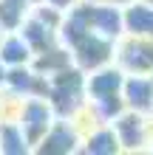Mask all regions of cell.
Masks as SVG:
<instances>
[{
  "mask_svg": "<svg viewBox=\"0 0 153 155\" xmlns=\"http://www.w3.org/2000/svg\"><path fill=\"white\" fill-rule=\"evenodd\" d=\"M79 150H82V135L68 118H57L34 147L37 155H74Z\"/></svg>",
  "mask_w": 153,
  "mask_h": 155,
  "instance_id": "cell-7",
  "label": "cell"
},
{
  "mask_svg": "<svg viewBox=\"0 0 153 155\" xmlns=\"http://www.w3.org/2000/svg\"><path fill=\"white\" fill-rule=\"evenodd\" d=\"M3 87L14 90V93H20V96H46L48 76H40L31 65H14V68H9Z\"/></svg>",
  "mask_w": 153,
  "mask_h": 155,
  "instance_id": "cell-10",
  "label": "cell"
},
{
  "mask_svg": "<svg viewBox=\"0 0 153 155\" xmlns=\"http://www.w3.org/2000/svg\"><path fill=\"white\" fill-rule=\"evenodd\" d=\"M54 121H57V113H54V107L48 104L46 96H26V99H23L17 124L23 127L26 138H29V144H31V152H34L37 141L48 133V127H51Z\"/></svg>",
  "mask_w": 153,
  "mask_h": 155,
  "instance_id": "cell-6",
  "label": "cell"
},
{
  "mask_svg": "<svg viewBox=\"0 0 153 155\" xmlns=\"http://www.w3.org/2000/svg\"><path fill=\"white\" fill-rule=\"evenodd\" d=\"M37 3H46V0H31V6H37Z\"/></svg>",
  "mask_w": 153,
  "mask_h": 155,
  "instance_id": "cell-23",
  "label": "cell"
},
{
  "mask_svg": "<svg viewBox=\"0 0 153 155\" xmlns=\"http://www.w3.org/2000/svg\"><path fill=\"white\" fill-rule=\"evenodd\" d=\"M122 99L128 110L153 116V76L150 74H125Z\"/></svg>",
  "mask_w": 153,
  "mask_h": 155,
  "instance_id": "cell-9",
  "label": "cell"
},
{
  "mask_svg": "<svg viewBox=\"0 0 153 155\" xmlns=\"http://www.w3.org/2000/svg\"><path fill=\"white\" fill-rule=\"evenodd\" d=\"M57 34H60V42L71 51L74 65L79 71H85V74L108 65V62H113V42L116 40H108L102 34H96V31H88L68 12H65V20H62Z\"/></svg>",
  "mask_w": 153,
  "mask_h": 155,
  "instance_id": "cell-1",
  "label": "cell"
},
{
  "mask_svg": "<svg viewBox=\"0 0 153 155\" xmlns=\"http://www.w3.org/2000/svg\"><path fill=\"white\" fill-rule=\"evenodd\" d=\"M48 104L54 107L57 118H71L85 99V71H79L77 65H68L65 71L48 76V90H46Z\"/></svg>",
  "mask_w": 153,
  "mask_h": 155,
  "instance_id": "cell-2",
  "label": "cell"
},
{
  "mask_svg": "<svg viewBox=\"0 0 153 155\" xmlns=\"http://www.w3.org/2000/svg\"><path fill=\"white\" fill-rule=\"evenodd\" d=\"M88 3H108V6H119V8H125L130 0H88Z\"/></svg>",
  "mask_w": 153,
  "mask_h": 155,
  "instance_id": "cell-21",
  "label": "cell"
},
{
  "mask_svg": "<svg viewBox=\"0 0 153 155\" xmlns=\"http://www.w3.org/2000/svg\"><path fill=\"white\" fill-rule=\"evenodd\" d=\"M17 31L23 34V40L31 45L34 54H40V51H46V48H51V45L60 42V34L54 31V28H48L46 23H40L37 17H31V14L23 20V25H20Z\"/></svg>",
  "mask_w": 153,
  "mask_h": 155,
  "instance_id": "cell-15",
  "label": "cell"
},
{
  "mask_svg": "<svg viewBox=\"0 0 153 155\" xmlns=\"http://www.w3.org/2000/svg\"><path fill=\"white\" fill-rule=\"evenodd\" d=\"M111 127L116 133L122 152H148L150 150V116L125 107L111 121Z\"/></svg>",
  "mask_w": 153,
  "mask_h": 155,
  "instance_id": "cell-5",
  "label": "cell"
},
{
  "mask_svg": "<svg viewBox=\"0 0 153 155\" xmlns=\"http://www.w3.org/2000/svg\"><path fill=\"white\" fill-rule=\"evenodd\" d=\"M23 99L26 96L14 93V90H9V87H0V121H17Z\"/></svg>",
  "mask_w": 153,
  "mask_h": 155,
  "instance_id": "cell-18",
  "label": "cell"
},
{
  "mask_svg": "<svg viewBox=\"0 0 153 155\" xmlns=\"http://www.w3.org/2000/svg\"><path fill=\"white\" fill-rule=\"evenodd\" d=\"M6 74H9V68L3 65V62H0V87H3V85H6Z\"/></svg>",
  "mask_w": 153,
  "mask_h": 155,
  "instance_id": "cell-22",
  "label": "cell"
},
{
  "mask_svg": "<svg viewBox=\"0 0 153 155\" xmlns=\"http://www.w3.org/2000/svg\"><path fill=\"white\" fill-rule=\"evenodd\" d=\"M68 14L74 17L79 25H85L88 31H96V34H102V37H108V40H119L122 34H125L122 8H119V6L79 0L74 8H68Z\"/></svg>",
  "mask_w": 153,
  "mask_h": 155,
  "instance_id": "cell-3",
  "label": "cell"
},
{
  "mask_svg": "<svg viewBox=\"0 0 153 155\" xmlns=\"http://www.w3.org/2000/svg\"><path fill=\"white\" fill-rule=\"evenodd\" d=\"M31 144L17 121H0V155H29Z\"/></svg>",
  "mask_w": 153,
  "mask_h": 155,
  "instance_id": "cell-16",
  "label": "cell"
},
{
  "mask_svg": "<svg viewBox=\"0 0 153 155\" xmlns=\"http://www.w3.org/2000/svg\"><path fill=\"white\" fill-rule=\"evenodd\" d=\"M122 23H125V34H136V37L153 40V3L130 0L122 8Z\"/></svg>",
  "mask_w": 153,
  "mask_h": 155,
  "instance_id": "cell-11",
  "label": "cell"
},
{
  "mask_svg": "<svg viewBox=\"0 0 153 155\" xmlns=\"http://www.w3.org/2000/svg\"><path fill=\"white\" fill-rule=\"evenodd\" d=\"M31 59H34V51L23 40V34L20 31H6L3 40H0V62L6 68H14V65H31Z\"/></svg>",
  "mask_w": 153,
  "mask_h": 155,
  "instance_id": "cell-12",
  "label": "cell"
},
{
  "mask_svg": "<svg viewBox=\"0 0 153 155\" xmlns=\"http://www.w3.org/2000/svg\"><path fill=\"white\" fill-rule=\"evenodd\" d=\"M46 3H51V6H57L60 12H68V8H74L79 0H46Z\"/></svg>",
  "mask_w": 153,
  "mask_h": 155,
  "instance_id": "cell-20",
  "label": "cell"
},
{
  "mask_svg": "<svg viewBox=\"0 0 153 155\" xmlns=\"http://www.w3.org/2000/svg\"><path fill=\"white\" fill-rule=\"evenodd\" d=\"M122 82H125V71L116 68L113 62L96 68V71H88L85 74V99L91 104H99L105 99H113V96H122Z\"/></svg>",
  "mask_w": 153,
  "mask_h": 155,
  "instance_id": "cell-8",
  "label": "cell"
},
{
  "mask_svg": "<svg viewBox=\"0 0 153 155\" xmlns=\"http://www.w3.org/2000/svg\"><path fill=\"white\" fill-rule=\"evenodd\" d=\"M3 34H6V31H3V28H0V40H3Z\"/></svg>",
  "mask_w": 153,
  "mask_h": 155,
  "instance_id": "cell-24",
  "label": "cell"
},
{
  "mask_svg": "<svg viewBox=\"0 0 153 155\" xmlns=\"http://www.w3.org/2000/svg\"><path fill=\"white\" fill-rule=\"evenodd\" d=\"M31 17H37V20H40V23H46L48 28L60 31L62 20H65V12H60V8H57V6H51V3H37V6H31Z\"/></svg>",
  "mask_w": 153,
  "mask_h": 155,
  "instance_id": "cell-19",
  "label": "cell"
},
{
  "mask_svg": "<svg viewBox=\"0 0 153 155\" xmlns=\"http://www.w3.org/2000/svg\"><path fill=\"white\" fill-rule=\"evenodd\" d=\"M142 3H153V0H142Z\"/></svg>",
  "mask_w": 153,
  "mask_h": 155,
  "instance_id": "cell-25",
  "label": "cell"
},
{
  "mask_svg": "<svg viewBox=\"0 0 153 155\" xmlns=\"http://www.w3.org/2000/svg\"><path fill=\"white\" fill-rule=\"evenodd\" d=\"M68 65H74V59H71V51L62 42L51 45V48L40 51V54H34V59H31V68L37 71L40 76H54V74H60V71H65Z\"/></svg>",
  "mask_w": 153,
  "mask_h": 155,
  "instance_id": "cell-13",
  "label": "cell"
},
{
  "mask_svg": "<svg viewBox=\"0 0 153 155\" xmlns=\"http://www.w3.org/2000/svg\"><path fill=\"white\" fill-rule=\"evenodd\" d=\"M79 152H85V155H119L122 147H119V141H116L113 127L111 124H99L88 135H82V150Z\"/></svg>",
  "mask_w": 153,
  "mask_h": 155,
  "instance_id": "cell-14",
  "label": "cell"
},
{
  "mask_svg": "<svg viewBox=\"0 0 153 155\" xmlns=\"http://www.w3.org/2000/svg\"><path fill=\"white\" fill-rule=\"evenodd\" d=\"M113 65L125 74H153V40L122 34L113 42Z\"/></svg>",
  "mask_w": 153,
  "mask_h": 155,
  "instance_id": "cell-4",
  "label": "cell"
},
{
  "mask_svg": "<svg viewBox=\"0 0 153 155\" xmlns=\"http://www.w3.org/2000/svg\"><path fill=\"white\" fill-rule=\"evenodd\" d=\"M150 76H153V74H150Z\"/></svg>",
  "mask_w": 153,
  "mask_h": 155,
  "instance_id": "cell-26",
  "label": "cell"
},
{
  "mask_svg": "<svg viewBox=\"0 0 153 155\" xmlns=\"http://www.w3.org/2000/svg\"><path fill=\"white\" fill-rule=\"evenodd\" d=\"M31 14V0H0V28L17 31Z\"/></svg>",
  "mask_w": 153,
  "mask_h": 155,
  "instance_id": "cell-17",
  "label": "cell"
}]
</instances>
